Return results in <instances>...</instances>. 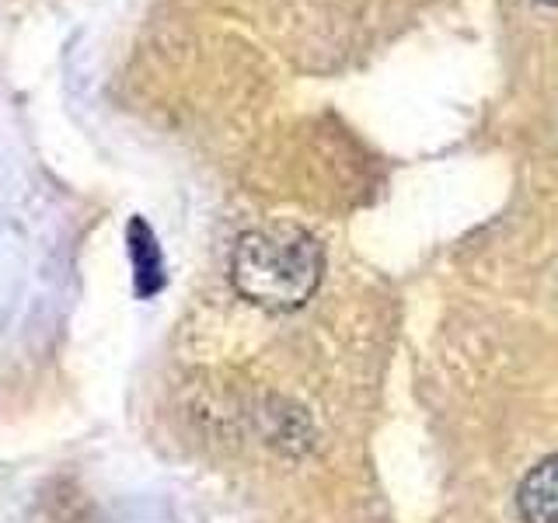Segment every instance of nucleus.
Instances as JSON below:
<instances>
[{
    "label": "nucleus",
    "instance_id": "1",
    "mask_svg": "<svg viewBox=\"0 0 558 523\" xmlns=\"http://www.w3.org/2000/svg\"><path fill=\"white\" fill-rule=\"evenodd\" d=\"M325 272V252L304 227L276 220L244 231L231 252V283L248 304L287 314L304 307Z\"/></svg>",
    "mask_w": 558,
    "mask_h": 523
},
{
    "label": "nucleus",
    "instance_id": "2",
    "mask_svg": "<svg viewBox=\"0 0 558 523\" xmlns=\"http://www.w3.org/2000/svg\"><path fill=\"white\" fill-rule=\"evenodd\" d=\"M517 506L523 523H558V453L531 467V475L520 482Z\"/></svg>",
    "mask_w": 558,
    "mask_h": 523
},
{
    "label": "nucleus",
    "instance_id": "3",
    "mask_svg": "<svg viewBox=\"0 0 558 523\" xmlns=\"http://www.w3.org/2000/svg\"><path fill=\"white\" fill-rule=\"evenodd\" d=\"M130 258H133V283L140 296H154L165 287V258L157 248L154 231L144 220L130 223Z\"/></svg>",
    "mask_w": 558,
    "mask_h": 523
},
{
    "label": "nucleus",
    "instance_id": "4",
    "mask_svg": "<svg viewBox=\"0 0 558 523\" xmlns=\"http://www.w3.org/2000/svg\"><path fill=\"white\" fill-rule=\"evenodd\" d=\"M545 4H558V0H545Z\"/></svg>",
    "mask_w": 558,
    "mask_h": 523
}]
</instances>
